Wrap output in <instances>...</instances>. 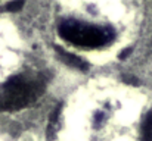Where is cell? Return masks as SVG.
Masks as SVG:
<instances>
[{
    "label": "cell",
    "instance_id": "5",
    "mask_svg": "<svg viewBox=\"0 0 152 141\" xmlns=\"http://www.w3.org/2000/svg\"><path fill=\"white\" fill-rule=\"evenodd\" d=\"M22 6H24V3H22V1H16V3H15V1H12V3H7V4L4 6V9H6V10H9V12H16V10H19Z\"/></svg>",
    "mask_w": 152,
    "mask_h": 141
},
{
    "label": "cell",
    "instance_id": "3",
    "mask_svg": "<svg viewBox=\"0 0 152 141\" xmlns=\"http://www.w3.org/2000/svg\"><path fill=\"white\" fill-rule=\"evenodd\" d=\"M56 51L59 53L61 60L66 62L69 66H74V68L81 69V71H86V69H87V63H86L83 59H80L78 56H75V54H72V53H68V51L62 50L61 47H58V46H56Z\"/></svg>",
    "mask_w": 152,
    "mask_h": 141
},
{
    "label": "cell",
    "instance_id": "4",
    "mask_svg": "<svg viewBox=\"0 0 152 141\" xmlns=\"http://www.w3.org/2000/svg\"><path fill=\"white\" fill-rule=\"evenodd\" d=\"M142 141H152V109L148 112L143 121V129H142Z\"/></svg>",
    "mask_w": 152,
    "mask_h": 141
},
{
    "label": "cell",
    "instance_id": "2",
    "mask_svg": "<svg viewBox=\"0 0 152 141\" xmlns=\"http://www.w3.org/2000/svg\"><path fill=\"white\" fill-rule=\"evenodd\" d=\"M61 37L71 44L95 48L112 41L115 33L111 27L95 25L78 19H62L58 28Z\"/></svg>",
    "mask_w": 152,
    "mask_h": 141
},
{
    "label": "cell",
    "instance_id": "1",
    "mask_svg": "<svg viewBox=\"0 0 152 141\" xmlns=\"http://www.w3.org/2000/svg\"><path fill=\"white\" fill-rule=\"evenodd\" d=\"M46 88L42 74H21L0 85V112L18 110L34 103Z\"/></svg>",
    "mask_w": 152,
    "mask_h": 141
}]
</instances>
